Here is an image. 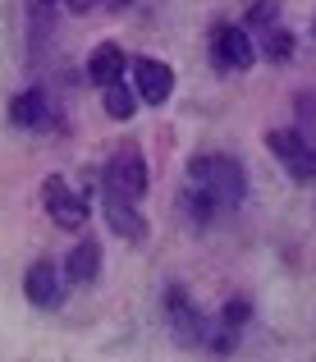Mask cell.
Listing matches in <instances>:
<instances>
[{"instance_id":"cell-1","label":"cell","mask_w":316,"mask_h":362,"mask_svg":"<svg viewBox=\"0 0 316 362\" xmlns=\"http://www.w3.org/2000/svg\"><path fill=\"white\" fill-rule=\"evenodd\" d=\"M247 197V170L243 160H234L229 151H202L188 160L184 175V211L197 230H206L211 221H220L225 211H234Z\"/></svg>"},{"instance_id":"cell-2","label":"cell","mask_w":316,"mask_h":362,"mask_svg":"<svg viewBox=\"0 0 316 362\" xmlns=\"http://www.w3.org/2000/svg\"><path fill=\"white\" fill-rule=\"evenodd\" d=\"M147 184H151V175H147L142 151L133 147V142H119V147L110 151V160H105V170H101V193L142 202V197H147Z\"/></svg>"},{"instance_id":"cell-3","label":"cell","mask_w":316,"mask_h":362,"mask_svg":"<svg viewBox=\"0 0 316 362\" xmlns=\"http://www.w3.org/2000/svg\"><path fill=\"white\" fill-rule=\"evenodd\" d=\"M42 206H46V216H51L60 230H83V225H88V211H92L88 197L74 193L64 175H46V184H42Z\"/></svg>"},{"instance_id":"cell-4","label":"cell","mask_w":316,"mask_h":362,"mask_svg":"<svg viewBox=\"0 0 316 362\" xmlns=\"http://www.w3.org/2000/svg\"><path fill=\"white\" fill-rule=\"evenodd\" d=\"M266 147L275 151V160H280L298 184H312V179H316V156L308 151V142H303L293 129H271V133H266Z\"/></svg>"},{"instance_id":"cell-5","label":"cell","mask_w":316,"mask_h":362,"mask_svg":"<svg viewBox=\"0 0 316 362\" xmlns=\"http://www.w3.org/2000/svg\"><path fill=\"white\" fill-rule=\"evenodd\" d=\"M165 321H170V330H175L184 344H206V317L193 308V298H188L179 284H170L165 289Z\"/></svg>"},{"instance_id":"cell-6","label":"cell","mask_w":316,"mask_h":362,"mask_svg":"<svg viewBox=\"0 0 316 362\" xmlns=\"http://www.w3.org/2000/svg\"><path fill=\"white\" fill-rule=\"evenodd\" d=\"M211 55H216L220 69H247L257 60V42L247 37L243 23H220L211 37Z\"/></svg>"},{"instance_id":"cell-7","label":"cell","mask_w":316,"mask_h":362,"mask_svg":"<svg viewBox=\"0 0 316 362\" xmlns=\"http://www.w3.org/2000/svg\"><path fill=\"white\" fill-rule=\"evenodd\" d=\"M133 74V88H138V101H147V106H165L170 92H175V69L160 60H147V55H138V60L129 64Z\"/></svg>"},{"instance_id":"cell-8","label":"cell","mask_w":316,"mask_h":362,"mask_svg":"<svg viewBox=\"0 0 316 362\" xmlns=\"http://www.w3.org/2000/svg\"><path fill=\"white\" fill-rule=\"evenodd\" d=\"M9 124H14V129L46 133V129H60V115L51 110V97H46L42 88H23L14 101H9Z\"/></svg>"},{"instance_id":"cell-9","label":"cell","mask_w":316,"mask_h":362,"mask_svg":"<svg viewBox=\"0 0 316 362\" xmlns=\"http://www.w3.org/2000/svg\"><path fill=\"white\" fill-rule=\"evenodd\" d=\"M64 266H55V262H37L33 271L23 275V293H28V303L33 308H60L64 303Z\"/></svg>"},{"instance_id":"cell-10","label":"cell","mask_w":316,"mask_h":362,"mask_svg":"<svg viewBox=\"0 0 316 362\" xmlns=\"http://www.w3.org/2000/svg\"><path fill=\"white\" fill-rule=\"evenodd\" d=\"M101 211H105V225H110L119 239H133V243L147 239V216L138 211V202L115 197V193H101Z\"/></svg>"},{"instance_id":"cell-11","label":"cell","mask_w":316,"mask_h":362,"mask_svg":"<svg viewBox=\"0 0 316 362\" xmlns=\"http://www.w3.org/2000/svg\"><path fill=\"white\" fill-rule=\"evenodd\" d=\"M124 69H129V55H124L115 42H101L97 51H92V60H88V78L97 83V88H105V83H115V78H124Z\"/></svg>"},{"instance_id":"cell-12","label":"cell","mask_w":316,"mask_h":362,"mask_svg":"<svg viewBox=\"0 0 316 362\" xmlns=\"http://www.w3.org/2000/svg\"><path fill=\"white\" fill-rule=\"evenodd\" d=\"M97 271H101V247H97V239H83L69 257H64V275H69L74 284L97 280Z\"/></svg>"},{"instance_id":"cell-13","label":"cell","mask_w":316,"mask_h":362,"mask_svg":"<svg viewBox=\"0 0 316 362\" xmlns=\"http://www.w3.org/2000/svg\"><path fill=\"white\" fill-rule=\"evenodd\" d=\"M101 101H105V115L110 119H133V110H138V88H124V78H115V83L101 88Z\"/></svg>"},{"instance_id":"cell-14","label":"cell","mask_w":316,"mask_h":362,"mask_svg":"<svg viewBox=\"0 0 316 362\" xmlns=\"http://www.w3.org/2000/svg\"><path fill=\"white\" fill-rule=\"evenodd\" d=\"M293 133L308 142V151L316 156V88H312V92H303L298 106H293Z\"/></svg>"},{"instance_id":"cell-15","label":"cell","mask_w":316,"mask_h":362,"mask_svg":"<svg viewBox=\"0 0 316 362\" xmlns=\"http://www.w3.org/2000/svg\"><path fill=\"white\" fill-rule=\"evenodd\" d=\"M262 55H266V60H271V64H289L293 60V33H289V28H275V23H266L262 28Z\"/></svg>"},{"instance_id":"cell-16","label":"cell","mask_w":316,"mask_h":362,"mask_svg":"<svg viewBox=\"0 0 316 362\" xmlns=\"http://www.w3.org/2000/svg\"><path fill=\"white\" fill-rule=\"evenodd\" d=\"M247 317H252V308H247L243 298H234V303H225V312H220V326L238 330V326H247Z\"/></svg>"},{"instance_id":"cell-17","label":"cell","mask_w":316,"mask_h":362,"mask_svg":"<svg viewBox=\"0 0 316 362\" xmlns=\"http://www.w3.org/2000/svg\"><path fill=\"white\" fill-rule=\"evenodd\" d=\"M64 5L74 9V14H88V9H97V5H110V9H124L129 0H64Z\"/></svg>"},{"instance_id":"cell-18","label":"cell","mask_w":316,"mask_h":362,"mask_svg":"<svg viewBox=\"0 0 316 362\" xmlns=\"http://www.w3.org/2000/svg\"><path fill=\"white\" fill-rule=\"evenodd\" d=\"M37 5H64V0H37Z\"/></svg>"}]
</instances>
